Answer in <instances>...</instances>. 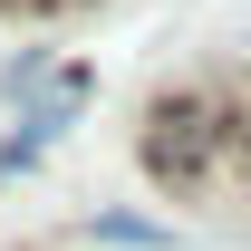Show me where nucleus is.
Returning a JSON list of instances; mask_svg holds the SVG:
<instances>
[{"mask_svg":"<svg viewBox=\"0 0 251 251\" xmlns=\"http://www.w3.org/2000/svg\"><path fill=\"white\" fill-rule=\"evenodd\" d=\"M135 155L164 193H193L213 184V164H232V97L193 87V97H155L145 126H135Z\"/></svg>","mask_w":251,"mask_h":251,"instance_id":"obj_1","label":"nucleus"},{"mask_svg":"<svg viewBox=\"0 0 251 251\" xmlns=\"http://www.w3.org/2000/svg\"><path fill=\"white\" fill-rule=\"evenodd\" d=\"M97 242H135V251H164L174 232H164V222H135V213H97Z\"/></svg>","mask_w":251,"mask_h":251,"instance_id":"obj_2","label":"nucleus"}]
</instances>
